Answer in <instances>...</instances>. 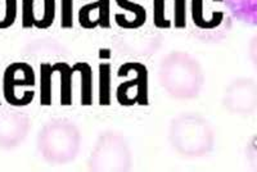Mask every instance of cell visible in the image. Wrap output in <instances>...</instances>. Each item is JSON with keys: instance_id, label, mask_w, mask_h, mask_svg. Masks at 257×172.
<instances>
[{"instance_id": "8992f818", "label": "cell", "mask_w": 257, "mask_h": 172, "mask_svg": "<svg viewBox=\"0 0 257 172\" xmlns=\"http://www.w3.org/2000/svg\"><path fill=\"white\" fill-rule=\"evenodd\" d=\"M31 127L29 116L20 111H0V148L13 149L24 143Z\"/></svg>"}, {"instance_id": "8fae6325", "label": "cell", "mask_w": 257, "mask_h": 172, "mask_svg": "<svg viewBox=\"0 0 257 172\" xmlns=\"http://www.w3.org/2000/svg\"><path fill=\"white\" fill-rule=\"evenodd\" d=\"M73 71L80 73L81 77V104H93V68L86 62H77Z\"/></svg>"}, {"instance_id": "277c9868", "label": "cell", "mask_w": 257, "mask_h": 172, "mask_svg": "<svg viewBox=\"0 0 257 172\" xmlns=\"http://www.w3.org/2000/svg\"><path fill=\"white\" fill-rule=\"evenodd\" d=\"M133 158L125 137L117 132H104L99 136L88 160L89 171H128Z\"/></svg>"}, {"instance_id": "44dd1931", "label": "cell", "mask_w": 257, "mask_h": 172, "mask_svg": "<svg viewBox=\"0 0 257 172\" xmlns=\"http://www.w3.org/2000/svg\"><path fill=\"white\" fill-rule=\"evenodd\" d=\"M22 26L25 29L34 26V0H22Z\"/></svg>"}, {"instance_id": "3957f363", "label": "cell", "mask_w": 257, "mask_h": 172, "mask_svg": "<svg viewBox=\"0 0 257 172\" xmlns=\"http://www.w3.org/2000/svg\"><path fill=\"white\" fill-rule=\"evenodd\" d=\"M81 146V134L72 121L56 118L45 123L38 135V149L47 162L68 163L77 157Z\"/></svg>"}, {"instance_id": "9a60e30c", "label": "cell", "mask_w": 257, "mask_h": 172, "mask_svg": "<svg viewBox=\"0 0 257 172\" xmlns=\"http://www.w3.org/2000/svg\"><path fill=\"white\" fill-rule=\"evenodd\" d=\"M116 4L125 11H130L135 15V20L133 21V29L143 26L147 20L146 9L138 3H133L130 0H116Z\"/></svg>"}, {"instance_id": "7c38bea8", "label": "cell", "mask_w": 257, "mask_h": 172, "mask_svg": "<svg viewBox=\"0 0 257 172\" xmlns=\"http://www.w3.org/2000/svg\"><path fill=\"white\" fill-rule=\"evenodd\" d=\"M54 71L53 66L44 63L40 66V104H52V76Z\"/></svg>"}, {"instance_id": "d6986e66", "label": "cell", "mask_w": 257, "mask_h": 172, "mask_svg": "<svg viewBox=\"0 0 257 172\" xmlns=\"http://www.w3.org/2000/svg\"><path fill=\"white\" fill-rule=\"evenodd\" d=\"M61 26L66 30L73 27V0H61Z\"/></svg>"}, {"instance_id": "52a82bcc", "label": "cell", "mask_w": 257, "mask_h": 172, "mask_svg": "<svg viewBox=\"0 0 257 172\" xmlns=\"http://www.w3.org/2000/svg\"><path fill=\"white\" fill-rule=\"evenodd\" d=\"M128 66L135 72V79L121 84L116 91L117 102L130 107L134 104H148V71L144 64L130 62Z\"/></svg>"}, {"instance_id": "e0dca14e", "label": "cell", "mask_w": 257, "mask_h": 172, "mask_svg": "<svg viewBox=\"0 0 257 172\" xmlns=\"http://www.w3.org/2000/svg\"><path fill=\"white\" fill-rule=\"evenodd\" d=\"M98 3V18L96 22L103 29L111 26V0H96Z\"/></svg>"}, {"instance_id": "7a4b0ae2", "label": "cell", "mask_w": 257, "mask_h": 172, "mask_svg": "<svg viewBox=\"0 0 257 172\" xmlns=\"http://www.w3.org/2000/svg\"><path fill=\"white\" fill-rule=\"evenodd\" d=\"M169 137L176 152L189 158L205 157L211 153L215 144L210 122L194 113H183L174 118Z\"/></svg>"}, {"instance_id": "30bf717a", "label": "cell", "mask_w": 257, "mask_h": 172, "mask_svg": "<svg viewBox=\"0 0 257 172\" xmlns=\"http://www.w3.org/2000/svg\"><path fill=\"white\" fill-rule=\"evenodd\" d=\"M53 71L59 72L61 76V104L71 105L72 104V77L73 68L66 62H57L53 64Z\"/></svg>"}, {"instance_id": "2e32d148", "label": "cell", "mask_w": 257, "mask_h": 172, "mask_svg": "<svg viewBox=\"0 0 257 172\" xmlns=\"http://www.w3.org/2000/svg\"><path fill=\"white\" fill-rule=\"evenodd\" d=\"M41 3H43V15L40 20L34 25L39 30L52 26L56 17V0H41Z\"/></svg>"}, {"instance_id": "9c48e42d", "label": "cell", "mask_w": 257, "mask_h": 172, "mask_svg": "<svg viewBox=\"0 0 257 172\" xmlns=\"http://www.w3.org/2000/svg\"><path fill=\"white\" fill-rule=\"evenodd\" d=\"M231 15L244 24L257 25V0H225Z\"/></svg>"}, {"instance_id": "5b68a950", "label": "cell", "mask_w": 257, "mask_h": 172, "mask_svg": "<svg viewBox=\"0 0 257 172\" xmlns=\"http://www.w3.org/2000/svg\"><path fill=\"white\" fill-rule=\"evenodd\" d=\"M224 105L235 114H252L257 107V86L254 80L239 79L225 91Z\"/></svg>"}, {"instance_id": "6da1fadb", "label": "cell", "mask_w": 257, "mask_h": 172, "mask_svg": "<svg viewBox=\"0 0 257 172\" xmlns=\"http://www.w3.org/2000/svg\"><path fill=\"white\" fill-rule=\"evenodd\" d=\"M160 82L176 99H193L203 85V73L196 59L184 52L167 54L160 64Z\"/></svg>"}, {"instance_id": "ba28073f", "label": "cell", "mask_w": 257, "mask_h": 172, "mask_svg": "<svg viewBox=\"0 0 257 172\" xmlns=\"http://www.w3.org/2000/svg\"><path fill=\"white\" fill-rule=\"evenodd\" d=\"M35 85V73L27 63H13L4 72L3 93L4 98L11 105L24 107L25 103L18 98L17 88H26Z\"/></svg>"}, {"instance_id": "4fadbf2b", "label": "cell", "mask_w": 257, "mask_h": 172, "mask_svg": "<svg viewBox=\"0 0 257 172\" xmlns=\"http://www.w3.org/2000/svg\"><path fill=\"white\" fill-rule=\"evenodd\" d=\"M99 104H111V72L109 63H100L99 67Z\"/></svg>"}, {"instance_id": "7402d4cb", "label": "cell", "mask_w": 257, "mask_h": 172, "mask_svg": "<svg viewBox=\"0 0 257 172\" xmlns=\"http://www.w3.org/2000/svg\"><path fill=\"white\" fill-rule=\"evenodd\" d=\"M187 20H185V0H175V27L176 29H185Z\"/></svg>"}, {"instance_id": "ac0fdd59", "label": "cell", "mask_w": 257, "mask_h": 172, "mask_svg": "<svg viewBox=\"0 0 257 172\" xmlns=\"http://www.w3.org/2000/svg\"><path fill=\"white\" fill-rule=\"evenodd\" d=\"M153 22L158 29H169L170 21L165 17V0H153Z\"/></svg>"}, {"instance_id": "ffe728a7", "label": "cell", "mask_w": 257, "mask_h": 172, "mask_svg": "<svg viewBox=\"0 0 257 172\" xmlns=\"http://www.w3.org/2000/svg\"><path fill=\"white\" fill-rule=\"evenodd\" d=\"M94 9H98V3H89L86 4V6L81 7V9H80L79 12V22L80 25H81L84 29H94V27L98 26V24H96L95 21H91L90 18V15L91 12H93Z\"/></svg>"}, {"instance_id": "5bb4252c", "label": "cell", "mask_w": 257, "mask_h": 172, "mask_svg": "<svg viewBox=\"0 0 257 172\" xmlns=\"http://www.w3.org/2000/svg\"><path fill=\"white\" fill-rule=\"evenodd\" d=\"M17 18V0H0V30L13 26Z\"/></svg>"}]
</instances>
